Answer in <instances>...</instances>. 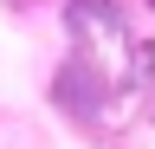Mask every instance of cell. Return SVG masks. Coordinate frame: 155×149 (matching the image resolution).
Segmentation results:
<instances>
[{
    "label": "cell",
    "mask_w": 155,
    "mask_h": 149,
    "mask_svg": "<svg viewBox=\"0 0 155 149\" xmlns=\"http://www.w3.org/2000/svg\"><path fill=\"white\" fill-rule=\"evenodd\" d=\"M65 26L78 46H97V32H129V13L116 7V0H65Z\"/></svg>",
    "instance_id": "2"
},
{
    "label": "cell",
    "mask_w": 155,
    "mask_h": 149,
    "mask_svg": "<svg viewBox=\"0 0 155 149\" xmlns=\"http://www.w3.org/2000/svg\"><path fill=\"white\" fill-rule=\"evenodd\" d=\"M149 7H155V0H149Z\"/></svg>",
    "instance_id": "3"
},
{
    "label": "cell",
    "mask_w": 155,
    "mask_h": 149,
    "mask_svg": "<svg viewBox=\"0 0 155 149\" xmlns=\"http://www.w3.org/2000/svg\"><path fill=\"white\" fill-rule=\"evenodd\" d=\"M52 104L65 110L71 123H84V130H97V123L110 117V104H116V91H110V78L97 71V59H91L84 46H78L71 59L58 65V78H52Z\"/></svg>",
    "instance_id": "1"
}]
</instances>
